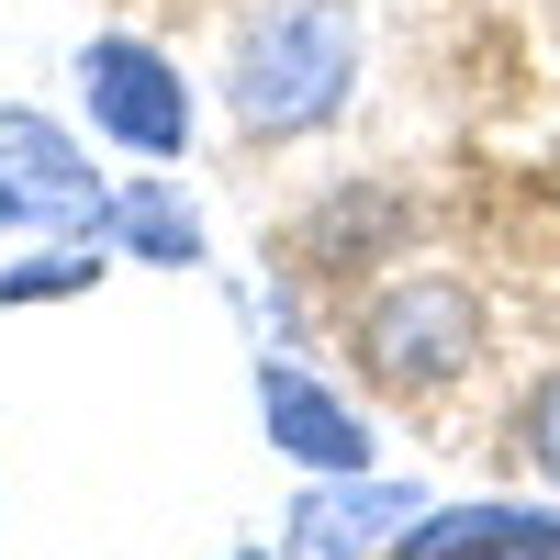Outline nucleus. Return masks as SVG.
<instances>
[{
	"mask_svg": "<svg viewBox=\"0 0 560 560\" xmlns=\"http://www.w3.org/2000/svg\"><path fill=\"white\" fill-rule=\"evenodd\" d=\"M359 90V12L348 0H258L224 45V113L247 135H314Z\"/></svg>",
	"mask_w": 560,
	"mask_h": 560,
	"instance_id": "nucleus-1",
	"label": "nucleus"
},
{
	"mask_svg": "<svg viewBox=\"0 0 560 560\" xmlns=\"http://www.w3.org/2000/svg\"><path fill=\"white\" fill-rule=\"evenodd\" d=\"M79 113H90L102 147L147 158V168H168L179 147H191V124H202L179 57H168V45H147V34H90V45H79Z\"/></svg>",
	"mask_w": 560,
	"mask_h": 560,
	"instance_id": "nucleus-2",
	"label": "nucleus"
},
{
	"mask_svg": "<svg viewBox=\"0 0 560 560\" xmlns=\"http://www.w3.org/2000/svg\"><path fill=\"white\" fill-rule=\"evenodd\" d=\"M471 337H482V314H471V292H459L448 269H415V280H393L382 303L359 314V348H370V370L382 382H459L471 370Z\"/></svg>",
	"mask_w": 560,
	"mask_h": 560,
	"instance_id": "nucleus-3",
	"label": "nucleus"
},
{
	"mask_svg": "<svg viewBox=\"0 0 560 560\" xmlns=\"http://www.w3.org/2000/svg\"><path fill=\"white\" fill-rule=\"evenodd\" d=\"M258 427H269V448L292 459L303 482L370 471V415L325 382V370H303V359H258Z\"/></svg>",
	"mask_w": 560,
	"mask_h": 560,
	"instance_id": "nucleus-4",
	"label": "nucleus"
},
{
	"mask_svg": "<svg viewBox=\"0 0 560 560\" xmlns=\"http://www.w3.org/2000/svg\"><path fill=\"white\" fill-rule=\"evenodd\" d=\"M0 202H12V224H102L113 179H90V158H79L68 124L0 113Z\"/></svg>",
	"mask_w": 560,
	"mask_h": 560,
	"instance_id": "nucleus-5",
	"label": "nucleus"
},
{
	"mask_svg": "<svg viewBox=\"0 0 560 560\" xmlns=\"http://www.w3.org/2000/svg\"><path fill=\"white\" fill-rule=\"evenodd\" d=\"M427 516V493L415 482H370V471H348V482H303V504H292V549L303 560H393V538Z\"/></svg>",
	"mask_w": 560,
	"mask_h": 560,
	"instance_id": "nucleus-6",
	"label": "nucleus"
},
{
	"mask_svg": "<svg viewBox=\"0 0 560 560\" xmlns=\"http://www.w3.org/2000/svg\"><path fill=\"white\" fill-rule=\"evenodd\" d=\"M393 560H560V504H427L393 538Z\"/></svg>",
	"mask_w": 560,
	"mask_h": 560,
	"instance_id": "nucleus-7",
	"label": "nucleus"
},
{
	"mask_svg": "<svg viewBox=\"0 0 560 560\" xmlns=\"http://www.w3.org/2000/svg\"><path fill=\"white\" fill-rule=\"evenodd\" d=\"M90 247H124L147 269H202V213L179 202V179H124L102 202V224H90Z\"/></svg>",
	"mask_w": 560,
	"mask_h": 560,
	"instance_id": "nucleus-8",
	"label": "nucleus"
},
{
	"mask_svg": "<svg viewBox=\"0 0 560 560\" xmlns=\"http://www.w3.org/2000/svg\"><path fill=\"white\" fill-rule=\"evenodd\" d=\"M90 280H102V247H34V258L0 269V314H23V303H68V292H90Z\"/></svg>",
	"mask_w": 560,
	"mask_h": 560,
	"instance_id": "nucleus-9",
	"label": "nucleus"
},
{
	"mask_svg": "<svg viewBox=\"0 0 560 560\" xmlns=\"http://www.w3.org/2000/svg\"><path fill=\"white\" fill-rule=\"evenodd\" d=\"M516 448H527V471H538V482L560 493V370H549V382H538V393L516 404Z\"/></svg>",
	"mask_w": 560,
	"mask_h": 560,
	"instance_id": "nucleus-10",
	"label": "nucleus"
},
{
	"mask_svg": "<svg viewBox=\"0 0 560 560\" xmlns=\"http://www.w3.org/2000/svg\"><path fill=\"white\" fill-rule=\"evenodd\" d=\"M236 560H269V549H236Z\"/></svg>",
	"mask_w": 560,
	"mask_h": 560,
	"instance_id": "nucleus-11",
	"label": "nucleus"
},
{
	"mask_svg": "<svg viewBox=\"0 0 560 560\" xmlns=\"http://www.w3.org/2000/svg\"><path fill=\"white\" fill-rule=\"evenodd\" d=\"M0 224H12V202H0Z\"/></svg>",
	"mask_w": 560,
	"mask_h": 560,
	"instance_id": "nucleus-12",
	"label": "nucleus"
}]
</instances>
